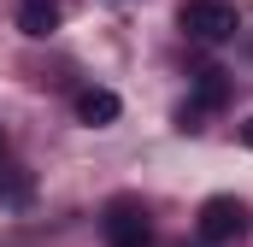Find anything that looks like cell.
Wrapping results in <instances>:
<instances>
[{
	"label": "cell",
	"instance_id": "6da1fadb",
	"mask_svg": "<svg viewBox=\"0 0 253 247\" xmlns=\"http://www.w3.org/2000/svg\"><path fill=\"white\" fill-rule=\"evenodd\" d=\"M183 30H189L194 41H206V47H218V41H230L236 30H242V12H236V0H183Z\"/></svg>",
	"mask_w": 253,
	"mask_h": 247
},
{
	"label": "cell",
	"instance_id": "8992f818",
	"mask_svg": "<svg viewBox=\"0 0 253 247\" xmlns=\"http://www.w3.org/2000/svg\"><path fill=\"white\" fill-rule=\"evenodd\" d=\"M118 112H124V100H118L112 88H83V94H77V118L83 124H112Z\"/></svg>",
	"mask_w": 253,
	"mask_h": 247
},
{
	"label": "cell",
	"instance_id": "3957f363",
	"mask_svg": "<svg viewBox=\"0 0 253 247\" xmlns=\"http://www.w3.org/2000/svg\"><path fill=\"white\" fill-rule=\"evenodd\" d=\"M224 100H230V71L200 65V71H194V100L177 112V129H200L206 112H224Z\"/></svg>",
	"mask_w": 253,
	"mask_h": 247
},
{
	"label": "cell",
	"instance_id": "5b68a950",
	"mask_svg": "<svg viewBox=\"0 0 253 247\" xmlns=\"http://www.w3.org/2000/svg\"><path fill=\"white\" fill-rule=\"evenodd\" d=\"M59 12H65V0H18V30L42 41V36L59 30Z\"/></svg>",
	"mask_w": 253,
	"mask_h": 247
},
{
	"label": "cell",
	"instance_id": "52a82bcc",
	"mask_svg": "<svg viewBox=\"0 0 253 247\" xmlns=\"http://www.w3.org/2000/svg\"><path fill=\"white\" fill-rule=\"evenodd\" d=\"M0 200L6 206H30L36 200V177L30 171H0Z\"/></svg>",
	"mask_w": 253,
	"mask_h": 247
},
{
	"label": "cell",
	"instance_id": "ba28073f",
	"mask_svg": "<svg viewBox=\"0 0 253 247\" xmlns=\"http://www.w3.org/2000/svg\"><path fill=\"white\" fill-rule=\"evenodd\" d=\"M242 141H248V147H253V118H248V124H242Z\"/></svg>",
	"mask_w": 253,
	"mask_h": 247
},
{
	"label": "cell",
	"instance_id": "9c48e42d",
	"mask_svg": "<svg viewBox=\"0 0 253 247\" xmlns=\"http://www.w3.org/2000/svg\"><path fill=\"white\" fill-rule=\"evenodd\" d=\"M171 247H189V242H171Z\"/></svg>",
	"mask_w": 253,
	"mask_h": 247
},
{
	"label": "cell",
	"instance_id": "7a4b0ae2",
	"mask_svg": "<svg viewBox=\"0 0 253 247\" xmlns=\"http://www.w3.org/2000/svg\"><path fill=\"white\" fill-rule=\"evenodd\" d=\"M100 230H106V247H153V224H147V206H141V200H129V194H118V200L106 206Z\"/></svg>",
	"mask_w": 253,
	"mask_h": 247
},
{
	"label": "cell",
	"instance_id": "277c9868",
	"mask_svg": "<svg viewBox=\"0 0 253 247\" xmlns=\"http://www.w3.org/2000/svg\"><path fill=\"white\" fill-rule=\"evenodd\" d=\"M242 230H248V206H242L236 194H212V200L200 206V242H206V247L236 242Z\"/></svg>",
	"mask_w": 253,
	"mask_h": 247
}]
</instances>
